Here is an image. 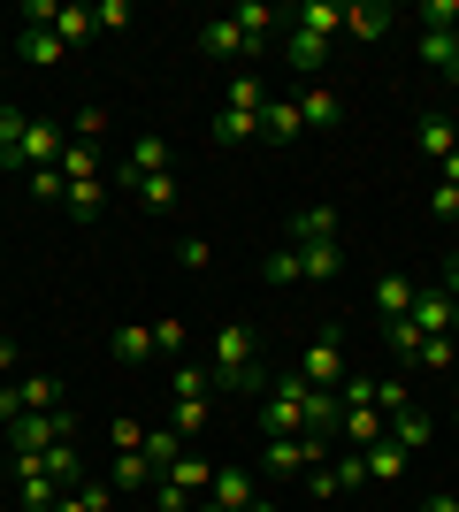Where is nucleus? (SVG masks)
<instances>
[{
  "mask_svg": "<svg viewBox=\"0 0 459 512\" xmlns=\"http://www.w3.org/2000/svg\"><path fill=\"white\" fill-rule=\"evenodd\" d=\"M207 375H215L222 390H268V367H261V344H253V329H215L207 337Z\"/></svg>",
  "mask_w": 459,
  "mask_h": 512,
  "instance_id": "f257e3e1",
  "label": "nucleus"
},
{
  "mask_svg": "<svg viewBox=\"0 0 459 512\" xmlns=\"http://www.w3.org/2000/svg\"><path fill=\"white\" fill-rule=\"evenodd\" d=\"M306 390H345V329L337 321H322L314 337L299 344V367H291Z\"/></svg>",
  "mask_w": 459,
  "mask_h": 512,
  "instance_id": "f03ea898",
  "label": "nucleus"
},
{
  "mask_svg": "<svg viewBox=\"0 0 459 512\" xmlns=\"http://www.w3.org/2000/svg\"><path fill=\"white\" fill-rule=\"evenodd\" d=\"M0 436L16 444V459H46V451L77 444V421H69V406H54V413H16Z\"/></svg>",
  "mask_w": 459,
  "mask_h": 512,
  "instance_id": "7ed1b4c3",
  "label": "nucleus"
},
{
  "mask_svg": "<svg viewBox=\"0 0 459 512\" xmlns=\"http://www.w3.org/2000/svg\"><path fill=\"white\" fill-rule=\"evenodd\" d=\"M337 444H322V436H261V474H306L322 467Z\"/></svg>",
  "mask_w": 459,
  "mask_h": 512,
  "instance_id": "20e7f679",
  "label": "nucleus"
},
{
  "mask_svg": "<svg viewBox=\"0 0 459 512\" xmlns=\"http://www.w3.org/2000/svg\"><path fill=\"white\" fill-rule=\"evenodd\" d=\"M199 54H207V62H253L261 39H253L238 16H215V23H199Z\"/></svg>",
  "mask_w": 459,
  "mask_h": 512,
  "instance_id": "39448f33",
  "label": "nucleus"
},
{
  "mask_svg": "<svg viewBox=\"0 0 459 512\" xmlns=\"http://www.w3.org/2000/svg\"><path fill=\"white\" fill-rule=\"evenodd\" d=\"M414 329L421 337H459V306L444 299V283H414Z\"/></svg>",
  "mask_w": 459,
  "mask_h": 512,
  "instance_id": "423d86ee",
  "label": "nucleus"
},
{
  "mask_svg": "<svg viewBox=\"0 0 459 512\" xmlns=\"http://www.w3.org/2000/svg\"><path fill=\"white\" fill-rule=\"evenodd\" d=\"M284 245H299V253H314V245H345L337 207H299V214H291V237H284Z\"/></svg>",
  "mask_w": 459,
  "mask_h": 512,
  "instance_id": "0eeeda50",
  "label": "nucleus"
},
{
  "mask_svg": "<svg viewBox=\"0 0 459 512\" xmlns=\"http://www.w3.org/2000/svg\"><path fill=\"white\" fill-rule=\"evenodd\" d=\"M16 505L23 512H54V505H62V482H54L39 459H16Z\"/></svg>",
  "mask_w": 459,
  "mask_h": 512,
  "instance_id": "6e6552de",
  "label": "nucleus"
},
{
  "mask_svg": "<svg viewBox=\"0 0 459 512\" xmlns=\"http://www.w3.org/2000/svg\"><path fill=\"white\" fill-rule=\"evenodd\" d=\"M169 169V138H131V153H123V169H115V192H123V184H138V176H161Z\"/></svg>",
  "mask_w": 459,
  "mask_h": 512,
  "instance_id": "1a4fd4ad",
  "label": "nucleus"
},
{
  "mask_svg": "<svg viewBox=\"0 0 459 512\" xmlns=\"http://www.w3.org/2000/svg\"><path fill=\"white\" fill-rule=\"evenodd\" d=\"M207 497H215L222 512H245L253 497H261V474L253 467H215V482H207Z\"/></svg>",
  "mask_w": 459,
  "mask_h": 512,
  "instance_id": "9d476101",
  "label": "nucleus"
},
{
  "mask_svg": "<svg viewBox=\"0 0 459 512\" xmlns=\"http://www.w3.org/2000/svg\"><path fill=\"white\" fill-rule=\"evenodd\" d=\"M291 31H306V39H337L345 31V8L337 0H299V8H284Z\"/></svg>",
  "mask_w": 459,
  "mask_h": 512,
  "instance_id": "9b49d317",
  "label": "nucleus"
},
{
  "mask_svg": "<svg viewBox=\"0 0 459 512\" xmlns=\"http://www.w3.org/2000/svg\"><path fill=\"white\" fill-rule=\"evenodd\" d=\"M368 299H375V321H406V314H414V276H398V268H383Z\"/></svg>",
  "mask_w": 459,
  "mask_h": 512,
  "instance_id": "f8f14e48",
  "label": "nucleus"
},
{
  "mask_svg": "<svg viewBox=\"0 0 459 512\" xmlns=\"http://www.w3.org/2000/svg\"><path fill=\"white\" fill-rule=\"evenodd\" d=\"M337 406H345V398H337ZM337 436H345L352 451H368V444H383V436H391V413H375V406H345Z\"/></svg>",
  "mask_w": 459,
  "mask_h": 512,
  "instance_id": "ddd939ff",
  "label": "nucleus"
},
{
  "mask_svg": "<svg viewBox=\"0 0 459 512\" xmlns=\"http://www.w3.org/2000/svg\"><path fill=\"white\" fill-rule=\"evenodd\" d=\"M337 123H345V100L329 85H306L299 92V130H337Z\"/></svg>",
  "mask_w": 459,
  "mask_h": 512,
  "instance_id": "4468645a",
  "label": "nucleus"
},
{
  "mask_svg": "<svg viewBox=\"0 0 459 512\" xmlns=\"http://www.w3.org/2000/svg\"><path fill=\"white\" fill-rule=\"evenodd\" d=\"M108 360H115V367H146V360H153V321L108 329Z\"/></svg>",
  "mask_w": 459,
  "mask_h": 512,
  "instance_id": "2eb2a0df",
  "label": "nucleus"
},
{
  "mask_svg": "<svg viewBox=\"0 0 459 512\" xmlns=\"http://www.w3.org/2000/svg\"><path fill=\"white\" fill-rule=\"evenodd\" d=\"M429 436H437V413H429V406H406V413H391V444H398V451H421Z\"/></svg>",
  "mask_w": 459,
  "mask_h": 512,
  "instance_id": "dca6fc26",
  "label": "nucleus"
},
{
  "mask_svg": "<svg viewBox=\"0 0 459 512\" xmlns=\"http://www.w3.org/2000/svg\"><path fill=\"white\" fill-rule=\"evenodd\" d=\"M284 62L299 69V77H322V69H329V39H306V31H284Z\"/></svg>",
  "mask_w": 459,
  "mask_h": 512,
  "instance_id": "f3484780",
  "label": "nucleus"
},
{
  "mask_svg": "<svg viewBox=\"0 0 459 512\" xmlns=\"http://www.w3.org/2000/svg\"><path fill=\"white\" fill-rule=\"evenodd\" d=\"M414 146L429 153V161H452V153H459V130H452V115H421Z\"/></svg>",
  "mask_w": 459,
  "mask_h": 512,
  "instance_id": "a211bd4d",
  "label": "nucleus"
},
{
  "mask_svg": "<svg viewBox=\"0 0 459 512\" xmlns=\"http://www.w3.org/2000/svg\"><path fill=\"white\" fill-rule=\"evenodd\" d=\"M161 482H176V490H184V497H207V482H215V467H207L199 451H184V459H169V474H161Z\"/></svg>",
  "mask_w": 459,
  "mask_h": 512,
  "instance_id": "6ab92c4d",
  "label": "nucleus"
},
{
  "mask_svg": "<svg viewBox=\"0 0 459 512\" xmlns=\"http://www.w3.org/2000/svg\"><path fill=\"white\" fill-rule=\"evenodd\" d=\"M16 54H23L31 69H62V54H69V46L54 39V31H16Z\"/></svg>",
  "mask_w": 459,
  "mask_h": 512,
  "instance_id": "aec40b11",
  "label": "nucleus"
},
{
  "mask_svg": "<svg viewBox=\"0 0 459 512\" xmlns=\"http://www.w3.org/2000/svg\"><path fill=\"white\" fill-rule=\"evenodd\" d=\"M169 398H215L207 360H176V367H169Z\"/></svg>",
  "mask_w": 459,
  "mask_h": 512,
  "instance_id": "412c9836",
  "label": "nucleus"
},
{
  "mask_svg": "<svg viewBox=\"0 0 459 512\" xmlns=\"http://www.w3.org/2000/svg\"><path fill=\"white\" fill-rule=\"evenodd\" d=\"M207 421H215V406L207 398H169V428L192 444V436H207Z\"/></svg>",
  "mask_w": 459,
  "mask_h": 512,
  "instance_id": "4be33fe9",
  "label": "nucleus"
},
{
  "mask_svg": "<svg viewBox=\"0 0 459 512\" xmlns=\"http://www.w3.org/2000/svg\"><path fill=\"white\" fill-rule=\"evenodd\" d=\"M261 283H276V291H284V283H306V260L291 253V245H268L261 253Z\"/></svg>",
  "mask_w": 459,
  "mask_h": 512,
  "instance_id": "5701e85b",
  "label": "nucleus"
},
{
  "mask_svg": "<svg viewBox=\"0 0 459 512\" xmlns=\"http://www.w3.org/2000/svg\"><path fill=\"white\" fill-rule=\"evenodd\" d=\"M414 367L421 375H459V337H421Z\"/></svg>",
  "mask_w": 459,
  "mask_h": 512,
  "instance_id": "b1692460",
  "label": "nucleus"
},
{
  "mask_svg": "<svg viewBox=\"0 0 459 512\" xmlns=\"http://www.w3.org/2000/svg\"><path fill=\"white\" fill-rule=\"evenodd\" d=\"M345 31H352L360 46L383 39V31H391V8H383V0H360V8H345Z\"/></svg>",
  "mask_w": 459,
  "mask_h": 512,
  "instance_id": "393cba45",
  "label": "nucleus"
},
{
  "mask_svg": "<svg viewBox=\"0 0 459 512\" xmlns=\"http://www.w3.org/2000/svg\"><path fill=\"white\" fill-rule=\"evenodd\" d=\"M115 490H153V482H161V467H153L146 451H123V459H115V474H108Z\"/></svg>",
  "mask_w": 459,
  "mask_h": 512,
  "instance_id": "a878e982",
  "label": "nucleus"
},
{
  "mask_svg": "<svg viewBox=\"0 0 459 512\" xmlns=\"http://www.w3.org/2000/svg\"><path fill=\"white\" fill-rule=\"evenodd\" d=\"M368 398H375V413H406L414 406V383L406 375H368Z\"/></svg>",
  "mask_w": 459,
  "mask_h": 512,
  "instance_id": "bb28decb",
  "label": "nucleus"
},
{
  "mask_svg": "<svg viewBox=\"0 0 459 512\" xmlns=\"http://www.w3.org/2000/svg\"><path fill=\"white\" fill-rule=\"evenodd\" d=\"M23 130H31V107H16V100H0V169L16 161V146H23Z\"/></svg>",
  "mask_w": 459,
  "mask_h": 512,
  "instance_id": "cd10ccee",
  "label": "nucleus"
},
{
  "mask_svg": "<svg viewBox=\"0 0 459 512\" xmlns=\"http://www.w3.org/2000/svg\"><path fill=\"white\" fill-rule=\"evenodd\" d=\"M16 398H23V413H54L62 406V383H54V375H23Z\"/></svg>",
  "mask_w": 459,
  "mask_h": 512,
  "instance_id": "c85d7f7f",
  "label": "nucleus"
},
{
  "mask_svg": "<svg viewBox=\"0 0 459 512\" xmlns=\"http://www.w3.org/2000/svg\"><path fill=\"white\" fill-rule=\"evenodd\" d=\"M100 23H92V8H77V0H62V16H54V39L62 46H85Z\"/></svg>",
  "mask_w": 459,
  "mask_h": 512,
  "instance_id": "c756f323",
  "label": "nucleus"
},
{
  "mask_svg": "<svg viewBox=\"0 0 459 512\" xmlns=\"http://www.w3.org/2000/svg\"><path fill=\"white\" fill-rule=\"evenodd\" d=\"M54 169H62V184H100V153H92V146H62Z\"/></svg>",
  "mask_w": 459,
  "mask_h": 512,
  "instance_id": "7c9ffc66",
  "label": "nucleus"
},
{
  "mask_svg": "<svg viewBox=\"0 0 459 512\" xmlns=\"http://www.w3.org/2000/svg\"><path fill=\"white\" fill-rule=\"evenodd\" d=\"M360 459H368V482H398V474H406V451H398L391 436H383V444H368Z\"/></svg>",
  "mask_w": 459,
  "mask_h": 512,
  "instance_id": "2f4dec72",
  "label": "nucleus"
},
{
  "mask_svg": "<svg viewBox=\"0 0 459 512\" xmlns=\"http://www.w3.org/2000/svg\"><path fill=\"white\" fill-rule=\"evenodd\" d=\"M261 138H306L299 130V100H268L261 107Z\"/></svg>",
  "mask_w": 459,
  "mask_h": 512,
  "instance_id": "473e14b6",
  "label": "nucleus"
},
{
  "mask_svg": "<svg viewBox=\"0 0 459 512\" xmlns=\"http://www.w3.org/2000/svg\"><path fill=\"white\" fill-rule=\"evenodd\" d=\"M215 138H222V146H245V138H261V115H245V107H222V115H215Z\"/></svg>",
  "mask_w": 459,
  "mask_h": 512,
  "instance_id": "72a5a7b5",
  "label": "nucleus"
},
{
  "mask_svg": "<svg viewBox=\"0 0 459 512\" xmlns=\"http://www.w3.org/2000/svg\"><path fill=\"white\" fill-rule=\"evenodd\" d=\"M123 192H131L138 207H176V176L161 169V176H138V184H123Z\"/></svg>",
  "mask_w": 459,
  "mask_h": 512,
  "instance_id": "f704fd0d",
  "label": "nucleus"
},
{
  "mask_svg": "<svg viewBox=\"0 0 459 512\" xmlns=\"http://www.w3.org/2000/svg\"><path fill=\"white\" fill-rule=\"evenodd\" d=\"M54 512H108V482H69Z\"/></svg>",
  "mask_w": 459,
  "mask_h": 512,
  "instance_id": "c9c22d12",
  "label": "nucleus"
},
{
  "mask_svg": "<svg viewBox=\"0 0 459 512\" xmlns=\"http://www.w3.org/2000/svg\"><path fill=\"white\" fill-rule=\"evenodd\" d=\"M230 16H238L245 31H253V39L268 46V31H276V23H284V8H268V0H245V8H230Z\"/></svg>",
  "mask_w": 459,
  "mask_h": 512,
  "instance_id": "e433bc0d",
  "label": "nucleus"
},
{
  "mask_svg": "<svg viewBox=\"0 0 459 512\" xmlns=\"http://www.w3.org/2000/svg\"><path fill=\"white\" fill-rule=\"evenodd\" d=\"M383 344H391V360H406V367H414V352H421L414 314H406V321H383Z\"/></svg>",
  "mask_w": 459,
  "mask_h": 512,
  "instance_id": "4c0bfd02",
  "label": "nucleus"
},
{
  "mask_svg": "<svg viewBox=\"0 0 459 512\" xmlns=\"http://www.w3.org/2000/svg\"><path fill=\"white\" fill-rule=\"evenodd\" d=\"M329 474H337V497H345V490H368V459H360V451H337Z\"/></svg>",
  "mask_w": 459,
  "mask_h": 512,
  "instance_id": "58836bf2",
  "label": "nucleus"
},
{
  "mask_svg": "<svg viewBox=\"0 0 459 512\" xmlns=\"http://www.w3.org/2000/svg\"><path fill=\"white\" fill-rule=\"evenodd\" d=\"M153 360H169V367L184 360V321H176V314H169V321H153Z\"/></svg>",
  "mask_w": 459,
  "mask_h": 512,
  "instance_id": "ea45409f",
  "label": "nucleus"
},
{
  "mask_svg": "<svg viewBox=\"0 0 459 512\" xmlns=\"http://www.w3.org/2000/svg\"><path fill=\"white\" fill-rule=\"evenodd\" d=\"M39 467L54 474V482H62V490H69V482H85V459H77V444H62V451H46Z\"/></svg>",
  "mask_w": 459,
  "mask_h": 512,
  "instance_id": "a19ab883",
  "label": "nucleus"
},
{
  "mask_svg": "<svg viewBox=\"0 0 459 512\" xmlns=\"http://www.w3.org/2000/svg\"><path fill=\"white\" fill-rule=\"evenodd\" d=\"M421 62H429V69H437V77H452V31H421Z\"/></svg>",
  "mask_w": 459,
  "mask_h": 512,
  "instance_id": "79ce46f5",
  "label": "nucleus"
},
{
  "mask_svg": "<svg viewBox=\"0 0 459 512\" xmlns=\"http://www.w3.org/2000/svg\"><path fill=\"white\" fill-rule=\"evenodd\" d=\"M414 23H421V31H452V23H459V0H421Z\"/></svg>",
  "mask_w": 459,
  "mask_h": 512,
  "instance_id": "37998d69",
  "label": "nucleus"
},
{
  "mask_svg": "<svg viewBox=\"0 0 459 512\" xmlns=\"http://www.w3.org/2000/svg\"><path fill=\"white\" fill-rule=\"evenodd\" d=\"M230 107L261 115V107H268V85H261V77H230Z\"/></svg>",
  "mask_w": 459,
  "mask_h": 512,
  "instance_id": "c03bdc74",
  "label": "nucleus"
},
{
  "mask_svg": "<svg viewBox=\"0 0 459 512\" xmlns=\"http://www.w3.org/2000/svg\"><path fill=\"white\" fill-rule=\"evenodd\" d=\"M31 199H46V207H62V199H69L62 169H31Z\"/></svg>",
  "mask_w": 459,
  "mask_h": 512,
  "instance_id": "a18cd8bd",
  "label": "nucleus"
},
{
  "mask_svg": "<svg viewBox=\"0 0 459 512\" xmlns=\"http://www.w3.org/2000/svg\"><path fill=\"white\" fill-rule=\"evenodd\" d=\"M69 214H77V222H92V214H100V184H69V199H62Z\"/></svg>",
  "mask_w": 459,
  "mask_h": 512,
  "instance_id": "49530a36",
  "label": "nucleus"
},
{
  "mask_svg": "<svg viewBox=\"0 0 459 512\" xmlns=\"http://www.w3.org/2000/svg\"><path fill=\"white\" fill-rule=\"evenodd\" d=\"M108 436H115V451H146V421H131V413L108 421Z\"/></svg>",
  "mask_w": 459,
  "mask_h": 512,
  "instance_id": "de8ad7c7",
  "label": "nucleus"
},
{
  "mask_svg": "<svg viewBox=\"0 0 459 512\" xmlns=\"http://www.w3.org/2000/svg\"><path fill=\"white\" fill-rule=\"evenodd\" d=\"M92 23H100V31H123V23H131V0H100V8H92Z\"/></svg>",
  "mask_w": 459,
  "mask_h": 512,
  "instance_id": "09e8293b",
  "label": "nucleus"
},
{
  "mask_svg": "<svg viewBox=\"0 0 459 512\" xmlns=\"http://www.w3.org/2000/svg\"><path fill=\"white\" fill-rule=\"evenodd\" d=\"M153 505H161V512H192L199 497H184V490H176V482H153Z\"/></svg>",
  "mask_w": 459,
  "mask_h": 512,
  "instance_id": "8fccbe9b",
  "label": "nucleus"
},
{
  "mask_svg": "<svg viewBox=\"0 0 459 512\" xmlns=\"http://www.w3.org/2000/svg\"><path fill=\"white\" fill-rule=\"evenodd\" d=\"M429 214H444V222H452V214H459V184H444V176H437V192H429Z\"/></svg>",
  "mask_w": 459,
  "mask_h": 512,
  "instance_id": "3c124183",
  "label": "nucleus"
},
{
  "mask_svg": "<svg viewBox=\"0 0 459 512\" xmlns=\"http://www.w3.org/2000/svg\"><path fill=\"white\" fill-rule=\"evenodd\" d=\"M176 260H184V268H207V260H215V245H207V237H184V245H176Z\"/></svg>",
  "mask_w": 459,
  "mask_h": 512,
  "instance_id": "603ef678",
  "label": "nucleus"
},
{
  "mask_svg": "<svg viewBox=\"0 0 459 512\" xmlns=\"http://www.w3.org/2000/svg\"><path fill=\"white\" fill-rule=\"evenodd\" d=\"M16 413H23V398H16V383H0V428L16 421Z\"/></svg>",
  "mask_w": 459,
  "mask_h": 512,
  "instance_id": "864d4df0",
  "label": "nucleus"
},
{
  "mask_svg": "<svg viewBox=\"0 0 459 512\" xmlns=\"http://www.w3.org/2000/svg\"><path fill=\"white\" fill-rule=\"evenodd\" d=\"M437 283H444V299H452V306H459V253H452V260H444V276H437Z\"/></svg>",
  "mask_w": 459,
  "mask_h": 512,
  "instance_id": "5fc2aeb1",
  "label": "nucleus"
},
{
  "mask_svg": "<svg viewBox=\"0 0 459 512\" xmlns=\"http://www.w3.org/2000/svg\"><path fill=\"white\" fill-rule=\"evenodd\" d=\"M421 512H459V497H421Z\"/></svg>",
  "mask_w": 459,
  "mask_h": 512,
  "instance_id": "6e6d98bb",
  "label": "nucleus"
},
{
  "mask_svg": "<svg viewBox=\"0 0 459 512\" xmlns=\"http://www.w3.org/2000/svg\"><path fill=\"white\" fill-rule=\"evenodd\" d=\"M0 375H16V344L0 337Z\"/></svg>",
  "mask_w": 459,
  "mask_h": 512,
  "instance_id": "4d7b16f0",
  "label": "nucleus"
},
{
  "mask_svg": "<svg viewBox=\"0 0 459 512\" xmlns=\"http://www.w3.org/2000/svg\"><path fill=\"white\" fill-rule=\"evenodd\" d=\"M444 85H459V23H452V77H444Z\"/></svg>",
  "mask_w": 459,
  "mask_h": 512,
  "instance_id": "13d9d810",
  "label": "nucleus"
},
{
  "mask_svg": "<svg viewBox=\"0 0 459 512\" xmlns=\"http://www.w3.org/2000/svg\"><path fill=\"white\" fill-rule=\"evenodd\" d=\"M437 169H444V184H459V153H452V161H437Z\"/></svg>",
  "mask_w": 459,
  "mask_h": 512,
  "instance_id": "bf43d9fd",
  "label": "nucleus"
},
{
  "mask_svg": "<svg viewBox=\"0 0 459 512\" xmlns=\"http://www.w3.org/2000/svg\"><path fill=\"white\" fill-rule=\"evenodd\" d=\"M245 512H284V505H276V497H253V505H245Z\"/></svg>",
  "mask_w": 459,
  "mask_h": 512,
  "instance_id": "052dcab7",
  "label": "nucleus"
},
{
  "mask_svg": "<svg viewBox=\"0 0 459 512\" xmlns=\"http://www.w3.org/2000/svg\"><path fill=\"white\" fill-rule=\"evenodd\" d=\"M192 512H222V505H215V497H199V505H192Z\"/></svg>",
  "mask_w": 459,
  "mask_h": 512,
  "instance_id": "680f3d73",
  "label": "nucleus"
},
{
  "mask_svg": "<svg viewBox=\"0 0 459 512\" xmlns=\"http://www.w3.org/2000/svg\"><path fill=\"white\" fill-rule=\"evenodd\" d=\"M452 406H459V375H452Z\"/></svg>",
  "mask_w": 459,
  "mask_h": 512,
  "instance_id": "e2e57ef3",
  "label": "nucleus"
},
{
  "mask_svg": "<svg viewBox=\"0 0 459 512\" xmlns=\"http://www.w3.org/2000/svg\"><path fill=\"white\" fill-rule=\"evenodd\" d=\"M452 130H459V115H452Z\"/></svg>",
  "mask_w": 459,
  "mask_h": 512,
  "instance_id": "0e129e2a",
  "label": "nucleus"
}]
</instances>
